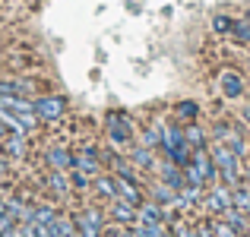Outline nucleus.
I'll return each instance as SVG.
<instances>
[{"mask_svg": "<svg viewBox=\"0 0 250 237\" xmlns=\"http://www.w3.org/2000/svg\"><path fill=\"white\" fill-rule=\"evenodd\" d=\"M209 155H212L219 180L225 183V187H238V183L244 180V158L238 152H231V146H225V142H209Z\"/></svg>", "mask_w": 250, "mask_h": 237, "instance_id": "1", "label": "nucleus"}, {"mask_svg": "<svg viewBox=\"0 0 250 237\" xmlns=\"http://www.w3.org/2000/svg\"><path fill=\"white\" fill-rule=\"evenodd\" d=\"M136 123H133V117L127 114V111H108L104 114V136H108V142L114 149H127L130 142H136Z\"/></svg>", "mask_w": 250, "mask_h": 237, "instance_id": "2", "label": "nucleus"}, {"mask_svg": "<svg viewBox=\"0 0 250 237\" xmlns=\"http://www.w3.org/2000/svg\"><path fill=\"white\" fill-rule=\"evenodd\" d=\"M184 174H187V183H193V187H212L215 180H219V171H215V161L212 155H209V146L206 149H193V155H190V164L184 168Z\"/></svg>", "mask_w": 250, "mask_h": 237, "instance_id": "3", "label": "nucleus"}, {"mask_svg": "<svg viewBox=\"0 0 250 237\" xmlns=\"http://www.w3.org/2000/svg\"><path fill=\"white\" fill-rule=\"evenodd\" d=\"M200 209H203L206 215H212V218H219L225 209H231V187H225L222 180H215L212 187H206Z\"/></svg>", "mask_w": 250, "mask_h": 237, "instance_id": "4", "label": "nucleus"}, {"mask_svg": "<svg viewBox=\"0 0 250 237\" xmlns=\"http://www.w3.org/2000/svg\"><path fill=\"white\" fill-rule=\"evenodd\" d=\"M32 108H35L42 123H57L67 114V98L63 95H38V98H32Z\"/></svg>", "mask_w": 250, "mask_h": 237, "instance_id": "5", "label": "nucleus"}, {"mask_svg": "<svg viewBox=\"0 0 250 237\" xmlns=\"http://www.w3.org/2000/svg\"><path fill=\"white\" fill-rule=\"evenodd\" d=\"M73 221H76V231H80L83 237H102V231H104V212L98 206H85V209H80V212L73 215Z\"/></svg>", "mask_w": 250, "mask_h": 237, "instance_id": "6", "label": "nucleus"}, {"mask_svg": "<svg viewBox=\"0 0 250 237\" xmlns=\"http://www.w3.org/2000/svg\"><path fill=\"white\" fill-rule=\"evenodd\" d=\"M73 168L85 171V174H102L104 164H102V146H95V142H85V146L73 149Z\"/></svg>", "mask_w": 250, "mask_h": 237, "instance_id": "7", "label": "nucleus"}, {"mask_svg": "<svg viewBox=\"0 0 250 237\" xmlns=\"http://www.w3.org/2000/svg\"><path fill=\"white\" fill-rule=\"evenodd\" d=\"M215 82H219L222 98H228V101H238V98H244V92H247V79L234 67H225L219 76H215Z\"/></svg>", "mask_w": 250, "mask_h": 237, "instance_id": "8", "label": "nucleus"}, {"mask_svg": "<svg viewBox=\"0 0 250 237\" xmlns=\"http://www.w3.org/2000/svg\"><path fill=\"white\" fill-rule=\"evenodd\" d=\"M124 152H127V158L133 161V168L140 171V174H146V177H152V174H155V168H159V161H155V149L143 146V142L136 139V142H130Z\"/></svg>", "mask_w": 250, "mask_h": 237, "instance_id": "9", "label": "nucleus"}, {"mask_svg": "<svg viewBox=\"0 0 250 237\" xmlns=\"http://www.w3.org/2000/svg\"><path fill=\"white\" fill-rule=\"evenodd\" d=\"M44 190H48V196H54V202L70 199V193H73L70 174H67V171H54V168H48V177H44Z\"/></svg>", "mask_w": 250, "mask_h": 237, "instance_id": "10", "label": "nucleus"}, {"mask_svg": "<svg viewBox=\"0 0 250 237\" xmlns=\"http://www.w3.org/2000/svg\"><path fill=\"white\" fill-rule=\"evenodd\" d=\"M155 177H159V180H165L168 187H174V190H184V187H187V174H184V168H181V164H174L165 155H162L159 168H155Z\"/></svg>", "mask_w": 250, "mask_h": 237, "instance_id": "11", "label": "nucleus"}, {"mask_svg": "<svg viewBox=\"0 0 250 237\" xmlns=\"http://www.w3.org/2000/svg\"><path fill=\"white\" fill-rule=\"evenodd\" d=\"M108 218L111 221H117V225H136L140 221V209L136 206H130V202H124V199H114V202H108Z\"/></svg>", "mask_w": 250, "mask_h": 237, "instance_id": "12", "label": "nucleus"}, {"mask_svg": "<svg viewBox=\"0 0 250 237\" xmlns=\"http://www.w3.org/2000/svg\"><path fill=\"white\" fill-rule=\"evenodd\" d=\"M140 225H168V209L146 196L140 202Z\"/></svg>", "mask_w": 250, "mask_h": 237, "instance_id": "13", "label": "nucleus"}, {"mask_svg": "<svg viewBox=\"0 0 250 237\" xmlns=\"http://www.w3.org/2000/svg\"><path fill=\"white\" fill-rule=\"evenodd\" d=\"M136 139L143 142V146L155 149V152H162V142H165V120H149L146 127L136 133Z\"/></svg>", "mask_w": 250, "mask_h": 237, "instance_id": "14", "label": "nucleus"}, {"mask_svg": "<svg viewBox=\"0 0 250 237\" xmlns=\"http://www.w3.org/2000/svg\"><path fill=\"white\" fill-rule=\"evenodd\" d=\"M146 196H149V199H155V202H162L165 209H171V206L177 202V190H174V187H168V183H165V180H159V177H152V180H149Z\"/></svg>", "mask_w": 250, "mask_h": 237, "instance_id": "15", "label": "nucleus"}, {"mask_svg": "<svg viewBox=\"0 0 250 237\" xmlns=\"http://www.w3.org/2000/svg\"><path fill=\"white\" fill-rule=\"evenodd\" d=\"M181 146H190L187 136H184V123L181 120H165V142H162V155L174 152Z\"/></svg>", "mask_w": 250, "mask_h": 237, "instance_id": "16", "label": "nucleus"}, {"mask_svg": "<svg viewBox=\"0 0 250 237\" xmlns=\"http://www.w3.org/2000/svg\"><path fill=\"white\" fill-rule=\"evenodd\" d=\"M92 193H95L98 199L114 202V199H117V183H114V174H111V171H102V174H95V177H92Z\"/></svg>", "mask_w": 250, "mask_h": 237, "instance_id": "17", "label": "nucleus"}, {"mask_svg": "<svg viewBox=\"0 0 250 237\" xmlns=\"http://www.w3.org/2000/svg\"><path fill=\"white\" fill-rule=\"evenodd\" d=\"M44 161L54 171H70L73 168V152H70L67 146H48L44 149Z\"/></svg>", "mask_w": 250, "mask_h": 237, "instance_id": "18", "label": "nucleus"}, {"mask_svg": "<svg viewBox=\"0 0 250 237\" xmlns=\"http://www.w3.org/2000/svg\"><path fill=\"white\" fill-rule=\"evenodd\" d=\"M29 152V133H6L3 136V155L6 158H25Z\"/></svg>", "mask_w": 250, "mask_h": 237, "instance_id": "19", "label": "nucleus"}, {"mask_svg": "<svg viewBox=\"0 0 250 237\" xmlns=\"http://www.w3.org/2000/svg\"><path fill=\"white\" fill-rule=\"evenodd\" d=\"M184 136H187L190 149H206L209 146V130H206V123H203V120L184 123Z\"/></svg>", "mask_w": 250, "mask_h": 237, "instance_id": "20", "label": "nucleus"}, {"mask_svg": "<svg viewBox=\"0 0 250 237\" xmlns=\"http://www.w3.org/2000/svg\"><path fill=\"white\" fill-rule=\"evenodd\" d=\"M231 206L250 215V183L247 180H241L238 187H231Z\"/></svg>", "mask_w": 250, "mask_h": 237, "instance_id": "21", "label": "nucleus"}, {"mask_svg": "<svg viewBox=\"0 0 250 237\" xmlns=\"http://www.w3.org/2000/svg\"><path fill=\"white\" fill-rule=\"evenodd\" d=\"M234 25H238V19L228 16V13H215V16H212V32H215V35H231Z\"/></svg>", "mask_w": 250, "mask_h": 237, "instance_id": "22", "label": "nucleus"}, {"mask_svg": "<svg viewBox=\"0 0 250 237\" xmlns=\"http://www.w3.org/2000/svg\"><path fill=\"white\" fill-rule=\"evenodd\" d=\"M174 117H177V120H181V123L200 120V104H196V101H181V104H177V108H174Z\"/></svg>", "mask_w": 250, "mask_h": 237, "instance_id": "23", "label": "nucleus"}, {"mask_svg": "<svg viewBox=\"0 0 250 237\" xmlns=\"http://www.w3.org/2000/svg\"><path fill=\"white\" fill-rule=\"evenodd\" d=\"M67 174H70V183H73L76 193H89L92 190V174H85V171H80V168H70Z\"/></svg>", "mask_w": 250, "mask_h": 237, "instance_id": "24", "label": "nucleus"}, {"mask_svg": "<svg viewBox=\"0 0 250 237\" xmlns=\"http://www.w3.org/2000/svg\"><path fill=\"white\" fill-rule=\"evenodd\" d=\"M231 38H234L238 44H247V48H250V13H247V16H241V19H238V25H234Z\"/></svg>", "mask_w": 250, "mask_h": 237, "instance_id": "25", "label": "nucleus"}, {"mask_svg": "<svg viewBox=\"0 0 250 237\" xmlns=\"http://www.w3.org/2000/svg\"><path fill=\"white\" fill-rule=\"evenodd\" d=\"M241 120H244V123H247V127H250V101L244 104V108H241Z\"/></svg>", "mask_w": 250, "mask_h": 237, "instance_id": "26", "label": "nucleus"}, {"mask_svg": "<svg viewBox=\"0 0 250 237\" xmlns=\"http://www.w3.org/2000/svg\"><path fill=\"white\" fill-rule=\"evenodd\" d=\"M6 171H10V164H6V158H0V183H3V177H6Z\"/></svg>", "mask_w": 250, "mask_h": 237, "instance_id": "27", "label": "nucleus"}, {"mask_svg": "<svg viewBox=\"0 0 250 237\" xmlns=\"http://www.w3.org/2000/svg\"><path fill=\"white\" fill-rule=\"evenodd\" d=\"M6 133H10V127H6V123H3V120H0V139H3V136H6Z\"/></svg>", "mask_w": 250, "mask_h": 237, "instance_id": "28", "label": "nucleus"}, {"mask_svg": "<svg viewBox=\"0 0 250 237\" xmlns=\"http://www.w3.org/2000/svg\"><path fill=\"white\" fill-rule=\"evenodd\" d=\"M0 158H6V155H3V139H0Z\"/></svg>", "mask_w": 250, "mask_h": 237, "instance_id": "29", "label": "nucleus"}, {"mask_svg": "<svg viewBox=\"0 0 250 237\" xmlns=\"http://www.w3.org/2000/svg\"><path fill=\"white\" fill-rule=\"evenodd\" d=\"M244 237H250V234H244Z\"/></svg>", "mask_w": 250, "mask_h": 237, "instance_id": "30", "label": "nucleus"}]
</instances>
